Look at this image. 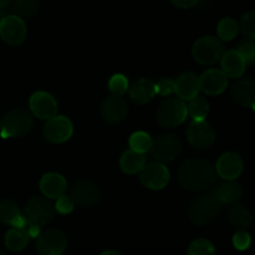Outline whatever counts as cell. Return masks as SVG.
Instances as JSON below:
<instances>
[{"label": "cell", "mask_w": 255, "mask_h": 255, "mask_svg": "<svg viewBox=\"0 0 255 255\" xmlns=\"http://www.w3.org/2000/svg\"><path fill=\"white\" fill-rule=\"evenodd\" d=\"M30 110L32 114L40 120L49 121L50 119L56 116L57 102L50 94L44 91H37L30 97Z\"/></svg>", "instance_id": "5bb4252c"}, {"label": "cell", "mask_w": 255, "mask_h": 255, "mask_svg": "<svg viewBox=\"0 0 255 255\" xmlns=\"http://www.w3.org/2000/svg\"><path fill=\"white\" fill-rule=\"evenodd\" d=\"M74 132L71 121L65 116H55L44 126L45 138L52 143H62L70 139Z\"/></svg>", "instance_id": "4fadbf2b"}, {"label": "cell", "mask_w": 255, "mask_h": 255, "mask_svg": "<svg viewBox=\"0 0 255 255\" xmlns=\"http://www.w3.org/2000/svg\"><path fill=\"white\" fill-rule=\"evenodd\" d=\"M26 25L16 15H6L0 21V37L9 45H20L26 39Z\"/></svg>", "instance_id": "30bf717a"}, {"label": "cell", "mask_w": 255, "mask_h": 255, "mask_svg": "<svg viewBox=\"0 0 255 255\" xmlns=\"http://www.w3.org/2000/svg\"><path fill=\"white\" fill-rule=\"evenodd\" d=\"M127 111H128V109H127L125 99L122 96H116V95L106 97L100 106L101 117L109 124L121 122L126 117Z\"/></svg>", "instance_id": "e0dca14e"}, {"label": "cell", "mask_w": 255, "mask_h": 255, "mask_svg": "<svg viewBox=\"0 0 255 255\" xmlns=\"http://www.w3.org/2000/svg\"><path fill=\"white\" fill-rule=\"evenodd\" d=\"M5 16H6V15H5V12L2 11V10H0V21H1Z\"/></svg>", "instance_id": "7bdbcfd3"}, {"label": "cell", "mask_w": 255, "mask_h": 255, "mask_svg": "<svg viewBox=\"0 0 255 255\" xmlns=\"http://www.w3.org/2000/svg\"><path fill=\"white\" fill-rule=\"evenodd\" d=\"M156 94L159 96H169L174 94V80L163 77L156 84Z\"/></svg>", "instance_id": "8d00e7d4"}, {"label": "cell", "mask_w": 255, "mask_h": 255, "mask_svg": "<svg viewBox=\"0 0 255 255\" xmlns=\"http://www.w3.org/2000/svg\"><path fill=\"white\" fill-rule=\"evenodd\" d=\"M0 255H6V254H5L2 251H0Z\"/></svg>", "instance_id": "ee69618b"}, {"label": "cell", "mask_w": 255, "mask_h": 255, "mask_svg": "<svg viewBox=\"0 0 255 255\" xmlns=\"http://www.w3.org/2000/svg\"><path fill=\"white\" fill-rule=\"evenodd\" d=\"M60 255H64V254H60Z\"/></svg>", "instance_id": "bcb514c9"}, {"label": "cell", "mask_w": 255, "mask_h": 255, "mask_svg": "<svg viewBox=\"0 0 255 255\" xmlns=\"http://www.w3.org/2000/svg\"><path fill=\"white\" fill-rule=\"evenodd\" d=\"M188 112L187 106L182 100L171 97L158 105L156 111V120L158 125L166 128H173L186 121Z\"/></svg>", "instance_id": "3957f363"}, {"label": "cell", "mask_w": 255, "mask_h": 255, "mask_svg": "<svg viewBox=\"0 0 255 255\" xmlns=\"http://www.w3.org/2000/svg\"><path fill=\"white\" fill-rule=\"evenodd\" d=\"M34 126L32 116L27 111L21 109H15L7 112L1 122V137H22L29 133Z\"/></svg>", "instance_id": "5b68a950"}, {"label": "cell", "mask_w": 255, "mask_h": 255, "mask_svg": "<svg viewBox=\"0 0 255 255\" xmlns=\"http://www.w3.org/2000/svg\"><path fill=\"white\" fill-rule=\"evenodd\" d=\"M251 234L247 231H244V229H241V231H238L233 236V246L238 251H247L249 248V246H251Z\"/></svg>", "instance_id": "d590c367"}, {"label": "cell", "mask_w": 255, "mask_h": 255, "mask_svg": "<svg viewBox=\"0 0 255 255\" xmlns=\"http://www.w3.org/2000/svg\"><path fill=\"white\" fill-rule=\"evenodd\" d=\"M128 86V80L122 74L114 75L109 81L110 91L112 92V95H116V96H122L124 94H126Z\"/></svg>", "instance_id": "d6a6232c"}, {"label": "cell", "mask_w": 255, "mask_h": 255, "mask_svg": "<svg viewBox=\"0 0 255 255\" xmlns=\"http://www.w3.org/2000/svg\"><path fill=\"white\" fill-rule=\"evenodd\" d=\"M0 127H1V122H0Z\"/></svg>", "instance_id": "f6af8a7d"}, {"label": "cell", "mask_w": 255, "mask_h": 255, "mask_svg": "<svg viewBox=\"0 0 255 255\" xmlns=\"http://www.w3.org/2000/svg\"><path fill=\"white\" fill-rule=\"evenodd\" d=\"M241 27V31L248 40H253L255 37V12L249 11L242 16L241 24L238 25Z\"/></svg>", "instance_id": "836d02e7"}, {"label": "cell", "mask_w": 255, "mask_h": 255, "mask_svg": "<svg viewBox=\"0 0 255 255\" xmlns=\"http://www.w3.org/2000/svg\"><path fill=\"white\" fill-rule=\"evenodd\" d=\"M10 1H11V0H0V10H2L4 7H6L7 5L10 4Z\"/></svg>", "instance_id": "60d3db41"}, {"label": "cell", "mask_w": 255, "mask_h": 255, "mask_svg": "<svg viewBox=\"0 0 255 255\" xmlns=\"http://www.w3.org/2000/svg\"><path fill=\"white\" fill-rule=\"evenodd\" d=\"M168 168L163 163L159 162H152V163L146 164L139 172V181L146 188L152 189V191H159L163 189L169 182Z\"/></svg>", "instance_id": "9c48e42d"}, {"label": "cell", "mask_w": 255, "mask_h": 255, "mask_svg": "<svg viewBox=\"0 0 255 255\" xmlns=\"http://www.w3.org/2000/svg\"><path fill=\"white\" fill-rule=\"evenodd\" d=\"M0 222L12 228H26V221L19 207L11 199L0 201Z\"/></svg>", "instance_id": "7402d4cb"}, {"label": "cell", "mask_w": 255, "mask_h": 255, "mask_svg": "<svg viewBox=\"0 0 255 255\" xmlns=\"http://www.w3.org/2000/svg\"><path fill=\"white\" fill-rule=\"evenodd\" d=\"M40 189L45 198L57 199L65 196L67 191V182L61 174L59 173H47L40 181Z\"/></svg>", "instance_id": "d6986e66"}, {"label": "cell", "mask_w": 255, "mask_h": 255, "mask_svg": "<svg viewBox=\"0 0 255 255\" xmlns=\"http://www.w3.org/2000/svg\"><path fill=\"white\" fill-rule=\"evenodd\" d=\"M221 62L223 74L232 79H239L241 76H243L247 70V62L244 61V59L237 50H229V51L224 52Z\"/></svg>", "instance_id": "603a6c76"}, {"label": "cell", "mask_w": 255, "mask_h": 255, "mask_svg": "<svg viewBox=\"0 0 255 255\" xmlns=\"http://www.w3.org/2000/svg\"><path fill=\"white\" fill-rule=\"evenodd\" d=\"M178 181L179 184L187 191H206L216 182V169L204 159H187L178 171Z\"/></svg>", "instance_id": "6da1fadb"}, {"label": "cell", "mask_w": 255, "mask_h": 255, "mask_svg": "<svg viewBox=\"0 0 255 255\" xmlns=\"http://www.w3.org/2000/svg\"><path fill=\"white\" fill-rule=\"evenodd\" d=\"M214 169L224 181H236L243 172V159L236 152H227L219 157Z\"/></svg>", "instance_id": "9a60e30c"}, {"label": "cell", "mask_w": 255, "mask_h": 255, "mask_svg": "<svg viewBox=\"0 0 255 255\" xmlns=\"http://www.w3.org/2000/svg\"><path fill=\"white\" fill-rule=\"evenodd\" d=\"M70 198L74 204L84 208H91L101 201V192L92 182L79 181L70 189Z\"/></svg>", "instance_id": "8fae6325"}, {"label": "cell", "mask_w": 255, "mask_h": 255, "mask_svg": "<svg viewBox=\"0 0 255 255\" xmlns=\"http://www.w3.org/2000/svg\"><path fill=\"white\" fill-rule=\"evenodd\" d=\"M173 2L174 6L179 7V9H189L198 4L199 0H171Z\"/></svg>", "instance_id": "f35d334b"}, {"label": "cell", "mask_w": 255, "mask_h": 255, "mask_svg": "<svg viewBox=\"0 0 255 255\" xmlns=\"http://www.w3.org/2000/svg\"><path fill=\"white\" fill-rule=\"evenodd\" d=\"M100 255H122V254L119 253V252H115V251H106V252H104V253H101Z\"/></svg>", "instance_id": "b9f144b4"}, {"label": "cell", "mask_w": 255, "mask_h": 255, "mask_svg": "<svg viewBox=\"0 0 255 255\" xmlns=\"http://www.w3.org/2000/svg\"><path fill=\"white\" fill-rule=\"evenodd\" d=\"M26 232L27 234H29V238H35L36 239L37 237L40 236V233H41V231H40L39 227H35V226H26Z\"/></svg>", "instance_id": "ab89813d"}, {"label": "cell", "mask_w": 255, "mask_h": 255, "mask_svg": "<svg viewBox=\"0 0 255 255\" xmlns=\"http://www.w3.org/2000/svg\"><path fill=\"white\" fill-rule=\"evenodd\" d=\"M11 4L15 15L24 19L36 14L40 6V0H11Z\"/></svg>", "instance_id": "f1b7e54d"}, {"label": "cell", "mask_w": 255, "mask_h": 255, "mask_svg": "<svg viewBox=\"0 0 255 255\" xmlns=\"http://www.w3.org/2000/svg\"><path fill=\"white\" fill-rule=\"evenodd\" d=\"M238 22L232 17H224L219 21L218 27H217V32H218L219 40L223 41H231L238 34Z\"/></svg>", "instance_id": "f546056e"}, {"label": "cell", "mask_w": 255, "mask_h": 255, "mask_svg": "<svg viewBox=\"0 0 255 255\" xmlns=\"http://www.w3.org/2000/svg\"><path fill=\"white\" fill-rule=\"evenodd\" d=\"M152 141L153 139L151 138L148 133L146 132H134L131 137H129V147L132 151L138 152V153L144 154L146 152H148L152 147Z\"/></svg>", "instance_id": "4dcf8cb0"}, {"label": "cell", "mask_w": 255, "mask_h": 255, "mask_svg": "<svg viewBox=\"0 0 255 255\" xmlns=\"http://www.w3.org/2000/svg\"><path fill=\"white\" fill-rule=\"evenodd\" d=\"M188 255H216V248L207 239H196L189 246Z\"/></svg>", "instance_id": "1f68e13d"}, {"label": "cell", "mask_w": 255, "mask_h": 255, "mask_svg": "<svg viewBox=\"0 0 255 255\" xmlns=\"http://www.w3.org/2000/svg\"><path fill=\"white\" fill-rule=\"evenodd\" d=\"M222 204L214 194H201L192 201L188 209L191 221L197 226L208 224L218 216Z\"/></svg>", "instance_id": "7a4b0ae2"}, {"label": "cell", "mask_w": 255, "mask_h": 255, "mask_svg": "<svg viewBox=\"0 0 255 255\" xmlns=\"http://www.w3.org/2000/svg\"><path fill=\"white\" fill-rule=\"evenodd\" d=\"M228 86V77L223 74L222 70L211 69L207 70L199 77V90L206 95H219Z\"/></svg>", "instance_id": "ac0fdd59"}, {"label": "cell", "mask_w": 255, "mask_h": 255, "mask_svg": "<svg viewBox=\"0 0 255 255\" xmlns=\"http://www.w3.org/2000/svg\"><path fill=\"white\" fill-rule=\"evenodd\" d=\"M187 112L191 115L193 121H206L209 114V102L204 97L197 96L189 101Z\"/></svg>", "instance_id": "83f0119b"}, {"label": "cell", "mask_w": 255, "mask_h": 255, "mask_svg": "<svg viewBox=\"0 0 255 255\" xmlns=\"http://www.w3.org/2000/svg\"><path fill=\"white\" fill-rule=\"evenodd\" d=\"M55 212H56L55 207L50 199L44 197H35L25 204L22 216L26 221V226L41 228L54 219Z\"/></svg>", "instance_id": "277c9868"}, {"label": "cell", "mask_w": 255, "mask_h": 255, "mask_svg": "<svg viewBox=\"0 0 255 255\" xmlns=\"http://www.w3.org/2000/svg\"><path fill=\"white\" fill-rule=\"evenodd\" d=\"M67 247V237L61 229H46L36 238V251L40 255H60Z\"/></svg>", "instance_id": "ba28073f"}, {"label": "cell", "mask_w": 255, "mask_h": 255, "mask_svg": "<svg viewBox=\"0 0 255 255\" xmlns=\"http://www.w3.org/2000/svg\"><path fill=\"white\" fill-rule=\"evenodd\" d=\"M237 51L239 52L242 57L244 59V61L247 62V65L254 64V60H255V45L253 42V40H243L238 44L237 46Z\"/></svg>", "instance_id": "e575fe53"}, {"label": "cell", "mask_w": 255, "mask_h": 255, "mask_svg": "<svg viewBox=\"0 0 255 255\" xmlns=\"http://www.w3.org/2000/svg\"><path fill=\"white\" fill-rule=\"evenodd\" d=\"M232 99L238 105L254 109L255 82L251 79H242L233 85L231 90Z\"/></svg>", "instance_id": "ffe728a7"}, {"label": "cell", "mask_w": 255, "mask_h": 255, "mask_svg": "<svg viewBox=\"0 0 255 255\" xmlns=\"http://www.w3.org/2000/svg\"><path fill=\"white\" fill-rule=\"evenodd\" d=\"M127 91H128L132 101L139 105H144L151 101L156 95V84L153 80L142 77V79L132 82Z\"/></svg>", "instance_id": "44dd1931"}, {"label": "cell", "mask_w": 255, "mask_h": 255, "mask_svg": "<svg viewBox=\"0 0 255 255\" xmlns=\"http://www.w3.org/2000/svg\"><path fill=\"white\" fill-rule=\"evenodd\" d=\"M30 238L25 228H11L5 234V246L11 252H21L26 248Z\"/></svg>", "instance_id": "4316f807"}, {"label": "cell", "mask_w": 255, "mask_h": 255, "mask_svg": "<svg viewBox=\"0 0 255 255\" xmlns=\"http://www.w3.org/2000/svg\"><path fill=\"white\" fill-rule=\"evenodd\" d=\"M187 139L197 149H207L216 141V133L207 121H192L187 128Z\"/></svg>", "instance_id": "7c38bea8"}, {"label": "cell", "mask_w": 255, "mask_h": 255, "mask_svg": "<svg viewBox=\"0 0 255 255\" xmlns=\"http://www.w3.org/2000/svg\"><path fill=\"white\" fill-rule=\"evenodd\" d=\"M224 46L219 39L214 36H203L194 42L192 55L201 65H213L222 59Z\"/></svg>", "instance_id": "8992f818"}, {"label": "cell", "mask_w": 255, "mask_h": 255, "mask_svg": "<svg viewBox=\"0 0 255 255\" xmlns=\"http://www.w3.org/2000/svg\"><path fill=\"white\" fill-rule=\"evenodd\" d=\"M214 196L221 204H236L243 197V187L236 181H226L217 186Z\"/></svg>", "instance_id": "cb8c5ba5"}, {"label": "cell", "mask_w": 255, "mask_h": 255, "mask_svg": "<svg viewBox=\"0 0 255 255\" xmlns=\"http://www.w3.org/2000/svg\"><path fill=\"white\" fill-rule=\"evenodd\" d=\"M228 221L236 228L246 229L253 223V214L243 204H233L228 211Z\"/></svg>", "instance_id": "484cf974"}, {"label": "cell", "mask_w": 255, "mask_h": 255, "mask_svg": "<svg viewBox=\"0 0 255 255\" xmlns=\"http://www.w3.org/2000/svg\"><path fill=\"white\" fill-rule=\"evenodd\" d=\"M182 151V143L178 136L172 133L162 134L152 141V147L149 149L151 156L159 163L172 162L179 156Z\"/></svg>", "instance_id": "52a82bcc"}, {"label": "cell", "mask_w": 255, "mask_h": 255, "mask_svg": "<svg viewBox=\"0 0 255 255\" xmlns=\"http://www.w3.org/2000/svg\"><path fill=\"white\" fill-rule=\"evenodd\" d=\"M74 202L71 201L70 197L62 196L60 198L56 199V203L54 204L55 211L59 212L60 214H69L71 213L72 209H74Z\"/></svg>", "instance_id": "74e56055"}, {"label": "cell", "mask_w": 255, "mask_h": 255, "mask_svg": "<svg viewBox=\"0 0 255 255\" xmlns=\"http://www.w3.org/2000/svg\"><path fill=\"white\" fill-rule=\"evenodd\" d=\"M120 166L121 169L127 174H136L142 171L146 166V156L138 152H134L132 149L124 152L120 159Z\"/></svg>", "instance_id": "d4e9b609"}, {"label": "cell", "mask_w": 255, "mask_h": 255, "mask_svg": "<svg viewBox=\"0 0 255 255\" xmlns=\"http://www.w3.org/2000/svg\"><path fill=\"white\" fill-rule=\"evenodd\" d=\"M199 76L192 71H184L174 80V94L182 101H191L199 94Z\"/></svg>", "instance_id": "2e32d148"}]
</instances>
